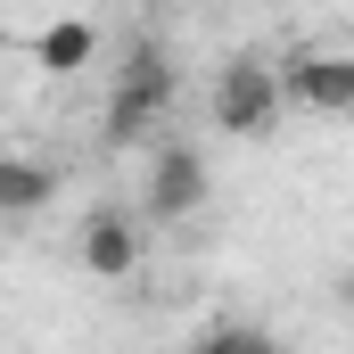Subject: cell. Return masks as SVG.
<instances>
[{"label": "cell", "mask_w": 354, "mask_h": 354, "mask_svg": "<svg viewBox=\"0 0 354 354\" xmlns=\"http://www.w3.org/2000/svg\"><path fill=\"white\" fill-rule=\"evenodd\" d=\"M165 107H174V66H165V50H157V41H132V58L115 66V99H107V140H115V149L149 140Z\"/></svg>", "instance_id": "1"}, {"label": "cell", "mask_w": 354, "mask_h": 354, "mask_svg": "<svg viewBox=\"0 0 354 354\" xmlns=\"http://www.w3.org/2000/svg\"><path fill=\"white\" fill-rule=\"evenodd\" d=\"M280 75H272L264 58H231L223 75H214V124L231 132V140H264L272 124H280Z\"/></svg>", "instance_id": "2"}, {"label": "cell", "mask_w": 354, "mask_h": 354, "mask_svg": "<svg viewBox=\"0 0 354 354\" xmlns=\"http://www.w3.org/2000/svg\"><path fill=\"white\" fill-rule=\"evenodd\" d=\"M280 99L305 115H354V50H305L280 66Z\"/></svg>", "instance_id": "3"}, {"label": "cell", "mask_w": 354, "mask_h": 354, "mask_svg": "<svg viewBox=\"0 0 354 354\" xmlns=\"http://www.w3.org/2000/svg\"><path fill=\"white\" fill-rule=\"evenodd\" d=\"M198 206H206V157L181 149V140H165L149 157V214L157 223H189Z\"/></svg>", "instance_id": "4"}, {"label": "cell", "mask_w": 354, "mask_h": 354, "mask_svg": "<svg viewBox=\"0 0 354 354\" xmlns=\"http://www.w3.org/2000/svg\"><path fill=\"white\" fill-rule=\"evenodd\" d=\"M83 264L99 272V280H124V272L140 264V231H132L124 214H91L83 223Z\"/></svg>", "instance_id": "5"}, {"label": "cell", "mask_w": 354, "mask_h": 354, "mask_svg": "<svg viewBox=\"0 0 354 354\" xmlns=\"http://www.w3.org/2000/svg\"><path fill=\"white\" fill-rule=\"evenodd\" d=\"M58 198V165L41 157H0V214H41Z\"/></svg>", "instance_id": "6"}, {"label": "cell", "mask_w": 354, "mask_h": 354, "mask_svg": "<svg viewBox=\"0 0 354 354\" xmlns=\"http://www.w3.org/2000/svg\"><path fill=\"white\" fill-rule=\"evenodd\" d=\"M91 50H99V33H91L83 17H58V25L33 41V66H41V75H83Z\"/></svg>", "instance_id": "7"}, {"label": "cell", "mask_w": 354, "mask_h": 354, "mask_svg": "<svg viewBox=\"0 0 354 354\" xmlns=\"http://www.w3.org/2000/svg\"><path fill=\"white\" fill-rule=\"evenodd\" d=\"M189 354H272V346L256 338V330H214V338H198Z\"/></svg>", "instance_id": "8"}]
</instances>
